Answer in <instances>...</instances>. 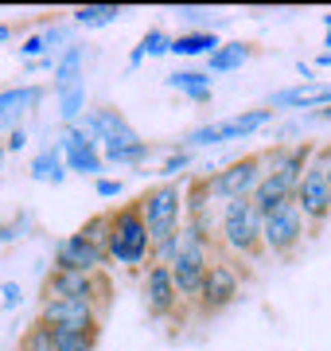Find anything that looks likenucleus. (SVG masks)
<instances>
[{"mask_svg": "<svg viewBox=\"0 0 331 351\" xmlns=\"http://www.w3.org/2000/svg\"><path fill=\"white\" fill-rule=\"evenodd\" d=\"M105 258L125 269H140L153 258V242H148V226L137 203H125L109 211V242H105Z\"/></svg>", "mask_w": 331, "mask_h": 351, "instance_id": "obj_1", "label": "nucleus"}, {"mask_svg": "<svg viewBox=\"0 0 331 351\" xmlns=\"http://www.w3.org/2000/svg\"><path fill=\"white\" fill-rule=\"evenodd\" d=\"M218 246H226L238 258L257 262L265 246H261V215L254 211L250 199H226L218 215Z\"/></svg>", "mask_w": 331, "mask_h": 351, "instance_id": "obj_2", "label": "nucleus"}, {"mask_svg": "<svg viewBox=\"0 0 331 351\" xmlns=\"http://www.w3.org/2000/svg\"><path fill=\"white\" fill-rule=\"evenodd\" d=\"M39 301H86L98 308V316L105 313L109 304V277L102 274H75V269H55L43 277V289H39Z\"/></svg>", "mask_w": 331, "mask_h": 351, "instance_id": "obj_3", "label": "nucleus"}, {"mask_svg": "<svg viewBox=\"0 0 331 351\" xmlns=\"http://www.w3.org/2000/svg\"><path fill=\"white\" fill-rule=\"evenodd\" d=\"M137 207H140V215H144V226H148V242H153V246L172 239L179 226H183V188L172 184V180L148 188L137 199Z\"/></svg>", "mask_w": 331, "mask_h": 351, "instance_id": "obj_4", "label": "nucleus"}, {"mask_svg": "<svg viewBox=\"0 0 331 351\" xmlns=\"http://www.w3.org/2000/svg\"><path fill=\"white\" fill-rule=\"evenodd\" d=\"M207 265H211V246L195 239V230L183 223L179 226V254H176V262L168 265L172 269V285H176L183 304H195L199 289H203Z\"/></svg>", "mask_w": 331, "mask_h": 351, "instance_id": "obj_5", "label": "nucleus"}, {"mask_svg": "<svg viewBox=\"0 0 331 351\" xmlns=\"http://www.w3.org/2000/svg\"><path fill=\"white\" fill-rule=\"evenodd\" d=\"M293 203L300 207V215H304V223L316 230V226H323L331 219V195H328V156H323V149L312 152V160H308L304 176H300V184H296L293 191Z\"/></svg>", "mask_w": 331, "mask_h": 351, "instance_id": "obj_6", "label": "nucleus"}, {"mask_svg": "<svg viewBox=\"0 0 331 351\" xmlns=\"http://www.w3.org/2000/svg\"><path fill=\"white\" fill-rule=\"evenodd\" d=\"M304 215L293 199L277 203L269 215H261V246L265 254H277V258H293L296 246L304 242Z\"/></svg>", "mask_w": 331, "mask_h": 351, "instance_id": "obj_7", "label": "nucleus"}, {"mask_svg": "<svg viewBox=\"0 0 331 351\" xmlns=\"http://www.w3.org/2000/svg\"><path fill=\"white\" fill-rule=\"evenodd\" d=\"M238 293H242V274H238V265L226 262V258H211L195 304H199L203 316H215V313H222V308H230V304L238 301Z\"/></svg>", "mask_w": 331, "mask_h": 351, "instance_id": "obj_8", "label": "nucleus"}, {"mask_svg": "<svg viewBox=\"0 0 331 351\" xmlns=\"http://www.w3.org/2000/svg\"><path fill=\"white\" fill-rule=\"evenodd\" d=\"M261 176H265V156L261 152H250V156H242V160L226 164L222 172L207 176V184H211V195L215 199H250L254 195V188L261 184Z\"/></svg>", "mask_w": 331, "mask_h": 351, "instance_id": "obj_9", "label": "nucleus"}, {"mask_svg": "<svg viewBox=\"0 0 331 351\" xmlns=\"http://www.w3.org/2000/svg\"><path fill=\"white\" fill-rule=\"evenodd\" d=\"M82 129L94 141H102L105 149H133V145H140L137 129L129 125L117 110H109V106H102V110H94L90 117H82Z\"/></svg>", "mask_w": 331, "mask_h": 351, "instance_id": "obj_10", "label": "nucleus"}, {"mask_svg": "<svg viewBox=\"0 0 331 351\" xmlns=\"http://www.w3.org/2000/svg\"><path fill=\"white\" fill-rule=\"evenodd\" d=\"M39 320L55 332H86V328L102 324L98 308L86 301H47L39 304Z\"/></svg>", "mask_w": 331, "mask_h": 351, "instance_id": "obj_11", "label": "nucleus"}, {"mask_svg": "<svg viewBox=\"0 0 331 351\" xmlns=\"http://www.w3.org/2000/svg\"><path fill=\"white\" fill-rule=\"evenodd\" d=\"M179 293L172 285V269L168 265H148V274H144V308L153 320H168V316L179 313Z\"/></svg>", "mask_w": 331, "mask_h": 351, "instance_id": "obj_12", "label": "nucleus"}, {"mask_svg": "<svg viewBox=\"0 0 331 351\" xmlns=\"http://www.w3.org/2000/svg\"><path fill=\"white\" fill-rule=\"evenodd\" d=\"M273 110H254V113H238V117H230V121H218V125H203L195 129L187 145H222V141H238V137H250L257 129L265 125Z\"/></svg>", "mask_w": 331, "mask_h": 351, "instance_id": "obj_13", "label": "nucleus"}, {"mask_svg": "<svg viewBox=\"0 0 331 351\" xmlns=\"http://www.w3.org/2000/svg\"><path fill=\"white\" fill-rule=\"evenodd\" d=\"M109 258L102 250H94L90 242H82L78 234H66L55 246V269H75V274H102Z\"/></svg>", "mask_w": 331, "mask_h": 351, "instance_id": "obj_14", "label": "nucleus"}, {"mask_svg": "<svg viewBox=\"0 0 331 351\" xmlns=\"http://www.w3.org/2000/svg\"><path fill=\"white\" fill-rule=\"evenodd\" d=\"M43 101V86H8L0 90V133L8 129H20L24 113H31Z\"/></svg>", "mask_w": 331, "mask_h": 351, "instance_id": "obj_15", "label": "nucleus"}, {"mask_svg": "<svg viewBox=\"0 0 331 351\" xmlns=\"http://www.w3.org/2000/svg\"><path fill=\"white\" fill-rule=\"evenodd\" d=\"M284 106H296V110H328L331 90L316 86V82H300V86H293V90L273 94V101H269V110H284Z\"/></svg>", "mask_w": 331, "mask_h": 351, "instance_id": "obj_16", "label": "nucleus"}, {"mask_svg": "<svg viewBox=\"0 0 331 351\" xmlns=\"http://www.w3.org/2000/svg\"><path fill=\"white\" fill-rule=\"evenodd\" d=\"M254 55V43H218V51L207 55V75H226L234 66H242Z\"/></svg>", "mask_w": 331, "mask_h": 351, "instance_id": "obj_17", "label": "nucleus"}, {"mask_svg": "<svg viewBox=\"0 0 331 351\" xmlns=\"http://www.w3.org/2000/svg\"><path fill=\"white\" fill-rule=\"evenodd\" d=\"M168 86L179 90V94H187L199 106L211 101V75L207 71H176V75H168Z\"/></svg>", "mask_w": 331, "mask_h": 351, "instance_id": "obj_18", "label": "nucleus"}, {"mask_svg": "<svg viewBox=\"0 0 331 351\" xmlns=\"http://www.w3.org/2000/svg\"><path fill=\"white\" fill-rule=\"evenodd\" d=\"M172 55H211L218 51V36L215 32H187V36H176L172 39Z\"/></svg>", "mask_w": 331, "mask_h": 351, "instance_id": "obj_19", "label": "nucleus"}, {"mask_svg": "<svg viewBox=\"0 0 331 351\" xmlns=\"http://www.w3.org/2000/svg\"><path fill=\"white\" fill-rule=\"evenodd\" d=\"M102 324L86 328V332H55V351H98Z\"/></svg>", "mask_w": 331, "mask_h": 351, "instance_id": "obj_20", "label": "nucleus"}, {"mask_svg": "<svg viewBox=\"0 0 331 351\" xmlns=\"http://www.w3.org/2000/svg\"><path fill=\"white\" fill-rule=\"evenodd\" d=\"M20 351H55V328H47L43 320H31L20 336Z\"/></svg>", "mask_w": 331, "mask_h": 351, "instance_id": "obj_21", "label": "nucleus"}, {"mask_svg": "<svg viewBox=\"0 0 331 351\" xmlns=\"http://www.w3.org/2000/svg\"><path fill=\"white\" fill-rule=\"evenodd\" d=\"M31 176L36 180H43V184H59L63 180V152L59 149H47V152H39L36 164H31Z\"/></svg>", "mask_w": 331, "mask_h": 351, "instance_id": "obj_22", "label": "nucleus"}, {"mask_svg": "<svg viewBox=\"0 0 331 351\" xmlns=\"http://www.w3.org/2000/svg\"><path fill=\"white\" fill-rule=\"evenodd\" d=\"M82 242H90L94 250H102L105 254V242H109V211H102V215H94V219H86V223L75 230Z\"/></svg>", "mask_w": 331, "mask_h": 351, "instance_id": "obj_23", "label": "nucleus"}, {"mask_svg": "<svg viewBox=\"0 0 331 351\" xmlns=\"http://www.w3.org/2000/svg\"><path fill=\"white\" fill-rule=\"evenodd\" d=\"M117 16H121L117 4H86V8H75V24H82V27H105V24H114Z\"/></svg>", "mask_w": 331, "mask_h": 351, "instance_id": "obj_24", "label": "nucleus"}, {"mask_svg": "<svg viewBox=\"0 0 331 351\" xmlns=\"http://www.w3.org/2000/svg\"><path fill=\"white\" fill-rule=\"evenodd\" d=\"M66 168H70V172H82V176H98L102 172V152H98V145H94V149H78V152H66Z\"/></svg>", "mask_w": 331, "mask_h": 351, "instance_id": "obj_25", "label": "nucleus"}, {"mask_svg": "<svg viewBox=\"0 0 331 351\" xmlns=\"http://www.w3.org/2000/svg\"><path fill=\"white\" fill-rule=\"evenodd\" d=\"M78 63H82V51L70 47V51L63 55V59H59V66H55V78H59V82H55V90L78 86Z\"/></svg>", "mask_w": 331, "mask_h": 351, "instance_id": "obj_26", "label": "nucleus"}, {"mask_svg": "<svg viewBox=\"0 0 331 351\" xmlns=\"http://www.w3.org/2000/svg\"><path fill=\"white\" fill-rule=\"evenodd\" d=\"M148 156V145L140 141V145H133V149H102V160L109 164H140Z\"/></svg>", "mask_w": 331, "mask_h": 351, "instance_id": "obj_27", "label": "nucleus"}, {"mask_svg": "<svg viewBox=\"0 0 331 351\" xmlns=\"http://www.w3.org/2000/svg\"><path fill=\"white\" fill-rule=\"evenodd\" d=\"M59 98H63V121L66 125H75V117L82 113V82L78 86H66V90H59Z\"/></svg>", "mask_w": 331, "mask_h": 351, "instance_id": "obj_28", "label": "nucleus"}, {"mask_svg": "<svg viewBox=\"0 0 331 351\" xmlns=\"http://www.w3.org/2000/svg\"><path fill=\"white\" fill-rule=\"evenodd\" d=\"M168 47H172V36H164V32H160V27H153V32H148V36L140 39V55H168Z\"/></svg>", "mask_w": 331, "mask_h": 351, "instance_id": "obj_29", "label": "nucleus"}, {"mask_svg": "<svg viewBox=\"0 0 331 351\" xmlns=\"http://www.w3.org/2000/svg\"><path fill=\"white\" fill-rule=\"evenodd\" d=\"M187 164H191V152H172V156L164 160V176L172 180V176L187 172Z\"/></svg>", "mask_w": 331, "mask_h": 351, "instance_id": "obj_30", "label": "nucleus"}, {"mask_svg": "<svg viewBox=\"0 0 331 351\" xmlns=\"http://www.w3.org/2000/svg\"><path fill=\"white\" fill-rule=\"evenodd\" d=\"M24 145H27V133H24V129H12V133H8V141H4V149H8V152H20Z\"/></svg>", "mask_w": 331, "mask_h": 351, "instance_id": "obj_31", "label": "nucleus"}, {"mask_svg": "<svg viewBox=\"0 0 331 351\" xmlns=\"http://www.w3.org/2000/svg\"><path fill=\"white\" fill-rule=\"evenodd\" d=\"M98 195L109 199V195H121V180H98Z\"/></svg>", "mask_w": 331, "mask_h": 351, "instance_id": "obj_32", "label": "nucleus"}, {"mask_svg": "<svg viewBox=\"0 0 331 351\" xmlns=\"http://www.w3.org/2000/svg\"><path fill=\"white\" fill-rule=\"evenodd\" d=\"M4 304H8V308L20 304V285H16V281H4Z\"/></svg>", "mask_w": 331, "mask_h": 351, "instance_id": "obj_33", "label": "nucleus"}, {"mask_svg": "<svg viewBox=\"0 0 331 351\" xmlns=\"http://www.w3.org/2000/svg\"><path fill=\"white\" fill-rule=\"evenodd\" d=\"M43 47H47V43H43V36H31V39H27V43H24V47H20V51H24L27 59H36V55H39V51H43Z\"/></svg>", "mask_w": 331, "mask_h": 351, "instance_id": "obj_34", "label": "nucleus"}, {"mask_svg": "<svg viewBox=\"0 0 331 351\" xmlns=\"http://www.w3.org/2000/svg\"><path fill=\"white\" fill-rule=\"evenodd\" d=\"M8 39H12V27H8V24H0V43H8Z\"/></svg>", "mask_w": 331, "mask_h": 351, "instance_id": "obj_35", "label": "nucleus"}, {"mask_svg": "<svg viewBox=\"0 0 331 351\" xmlns=\"http://www.w3.org/2000/svg\"><path fill=\"white\" fill-rule=\"evenodd\" d=\"M323 156H328V195H331V145L323 149Z\"/></svg>", "mask_w": 331, "mask_h": 351, "instance_id": "obj_36", "label": "nucleus"}, {"mask_svg": "<svg viewBox=\"0 0 331 351\" xmlns=\"http://www.w3.org/2000/svg\"><path fill=\"white\" fill-rule=\"evenodd\" d=\"M316 117H319V121H331V106H328V110H316Z\"/></svg>", "mask_w": 331, "mask_h": 351, "instance_id": "obj_37", "label": "nucleus"}, {"mask_svg": "<svg viewBox=\"0 0 331 351\" xmlns=\"http://www.w3.org/2000/svg\"><path fill=\"white\" fill-rule=\"evenodd\" d=\"M4 152H8V149H4V141H0V160H4Z\"/></svg>", "mask_w": 331, "mask_h": 351, "instance_id": "obj_38", "label": "nucleus"}, {"mask_svg": "<svg viewBox=\"0 0 331 351\" xmlns=\"http://www.w3.org/2000/svg\"><path fill=\"white\" fill-rule=\"evenodd\" d=\"M328 47H331V32H328Z\"/></svg>", "mask_w": 331, "mask_h": 351, "instance_id": "obj_39", "label": "nucleus"}]
</instances>
